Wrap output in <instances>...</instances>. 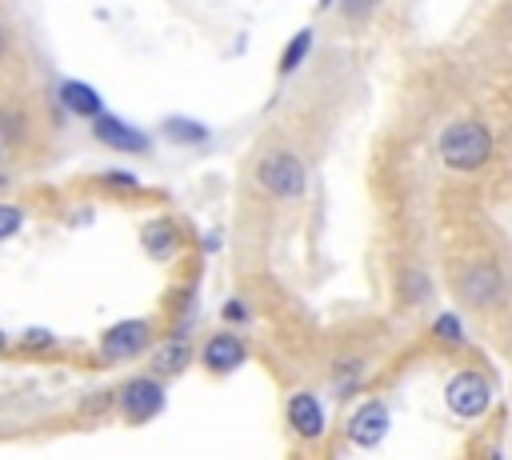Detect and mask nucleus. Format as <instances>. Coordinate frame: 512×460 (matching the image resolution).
Returning a JSON list of instances; mask_svg holds the SVG:
<instances>
[{"mask_svg": "<svg viewBox=\"0 0 512 460\" xmlns=\"http://www.w3.org/2000/svg\"><path fill=\"white\" fill-rule=\"evenodd\" d=\"M436 148L452 172H476L492 160V132L480 120H456L440 132Z\"/></svg>", "mask_w": 512, "mask_h": 460, "instance_id": "1", "label": "nucleus"}, {"mask_svg": "<svg viewBox=\"0 0 512 460\" xmlns=\"http://www.w3.org/2000/svg\"><path fill=\"white\" fill-rule=\"evenodd\" d=\"M256 180H260L264 192H272L280 200H296V196L308 192V164L288 148H272V152L260 156Z\"/></svg>", "mask_w": 512, "mask_h": 460, "instance_id": "2", "label": "nucleus"}, {"mask_svg": "<svg viewBox=\"0 0 512 460\" xmlns=\"http://www.w3.org/2000/svg\"><path fill=\"white\" fill-rule=\"evenodd\" d=\"M444 404H448V412H456V416H464V420H476V416H484L488 404H492V384H488L480 372L464 368V372H456V376L444 384Z\"/></svg>", "mask_w": 512, "mask_h": 460, "instance_id": "3", "label": "nucleus"}, {"mask_svg": "<svg viewBox=\"0 0 512 460\" xmlns=\"http://www.w3.org/2000/svg\"><path fill=\"white\" fill-rule=\"evenodd\" d=\"M116 404H120V412H124L132 424H144V420H152V416L164 408V388H160V380H152V376H136V380H128V384L116 392Z\"/></svg>", "mask_w": 512, "mask_h": 460, "instance_id": "4", "label": "nucleus"}, {"mask_svg": "<svg viewBox=\"0 0 512 460\" xmlns=\"http://www.w3.org/2000/svg\"><path fill=\"white\" fill-rule=\"evenodd\" d=\"M456 292L464 304L472 308H492L500 296H504V280H500V268L496 264H472L460 272L456 280Z\"/></svg>", "mask_w": 512, "mask_h": 460, "instance_id": "5", "label": "nucleus"}, {"mask_svg": "<svg viewBox=\"0 0 512 460\" xmlns=\"http://www.w3.org/2000/svg\"><path fill=\"white\" fill-rule=\"evenodd\" d=\"M148 340H152V324H148V320H120V324H112V328L104 332L100 352H104L108 360H128V356L144 352Z\"/></svg>", "mask_w": 512, "mask_h": 460, "instance_id": "6", "label": "nucleus"}, {"mask_svg": "<svg viewBox=\"0 0 512 460\" xmlns=\"http://www.w3.org/2000/svg\"><path fill=\"white\" fill-rule=\"evenodd\" d=\"M92 136H96L100 144L116 148V152H148V148H152L148 132L132 128V124H124L120 116H108V112H100V116L92 120Z\"/></svg>", "mask_w": 512, "mask_h": 460, "instance_id": "7", "label": "nucleus"}, {"mask_svg": "<svg viewBox=\"0 0 512 460\" xmlns=\"http://www.w3.org/2000/svg\"><path fill=\"white\" fill-rule=\"evenodd\" d=\"M388 408L380 404V400H368V404H360L356 408V416L348 420V440L356 444V448H376L380 440H384V432H388Z\"/></svg>", "mask_w": 512, "mask_h": 460, "instance_id": "8", "label": "nucleus"}, {"mask_svg": "<svg viewBox=\"0 0 512 460\" xmlns=\"http://www.w3.org/2000/svg\"><path fill=\"white\" fill-rule=\"evenodd\" d=\"M200 360H204V368H212V372L224 376V372H236L248 360V348H244V340L236 332H216V336H208Z\"/></svg>", "mask_w": 512, "mask_h": 460, "instance_id": "9", "label": "nucleus"}, {"mask_svg": "<svg viewBox=\"0 0 512 460\" xmlns=\"http://www.w3.org/2000/svg\"><path fill=\"white\" fill-rule=\"evenodd\" d=\"M288 424L304 440H316L324 432V404L316 400V392H292V400H288Z\"/></svg>", "mask_w": 512, "mask_h": 460, "instance_id": "10", "label": "nucleus"}, {"mask_svg": "<svg viewBox=\"0 0 512 460\" xmlns=\"http://www.w3.org/2000/svg\"><path fill=\"white\" fill-rule=\"evenodd\" d=\"M60 104L72 112V116H84V120H96L100 112H104V100H100V92L92 88V84H80V80H64L60 84Z\"/></svg>", "mask_w": 512, "mask_h": 460, "instance_id": "11", "label": "nucleus"}, {"mask_svg": "<svg viewBox=\"0 0 512 460\" xmlns=\"http://www.w3.org/2000/svg\"><path fill=\"white\" fill-rule=\"evenodd\" d=\"M176 248H180V232H176L172 220L160 216V220L144 224V252L152 260H168V256H176Z\"/></svg>", "mask_w": 512, "mask_h": 460, "instance_id": "12", "label": "nucleus"}, {"mask_svg": "<svg viewBox=\"0 0 512 460\" xmlns=\"http://www.w3.org/2000/svg\"><path fill=\"white\" fill-rule=\"evenodd\" d=\"M188 364V344L184 340H168L156 356H152V368L160 372V376H172V372H180Z\"/></svg>", "mask_w": 512, "mask_h": 460, "instance_id": "13", "label": "nucleus"}, {"mask_svg": "<svg viewBox=\"0 0 512 460\" xmlns=\"http://www.w3.org/2000/svg\"><path fill=\"white\" fill-rule=\"evenodd\" d=\"M308 52H312V32L304 28V32H296V36L288 40V48H284V56H280V76H292V72L304 64Z\"/></svg>", "mask_w": 512, "mask_h": 460, "instance_id": "14", "label": "nucleus"}, {"mask_svg": "<svg viewBox=\"0 0 512 460\" xmlns=\"http://www.w3.org/2000/svg\"><path fill=\"white\" fill-rule=\"evenodd\" d=\"M164 132H168V136H176L180 144H204V140H208V128H204V124H196V120H184V116L164 120Z\"/></svg>", "mask_w": 512, "mask_h": 460, "instance_id": "15", "label": "nucleus"}, {"mask_svg": "<svg viewBox=\"0 0 512 460\" xmlns=\"http://www.w3.org/2000/svg\"><path fill=\"white\" fill-rule=\"evenodd\" d=\"M400 296H404L408 304H424V300L432 296V284H428V276H424L420 268H408V272L400 276Z\"/></svg>", "mask_w": 512, "mask_h": 460, "instance_id": "16", "label": "nucleus"}, {"mask_svg": "<svg viewBox=\"0 0 512 460\" xmlns=\"http://www.w3.org/2000/svg\"><path fill=\"white\" fill-rule=\"evenodd\" d=\"M432 332L444 340V344H464V328H460V316L456 312H440L432 320Z\"/></svg>", "mask_w": 512, "mask_h": 460, "instance_id": "17", "label": "nucleus"}, {"mask_svg": "<svg viewBox=\"0 0 512 460\" xmlns=\"http://www.w3.org/2000/svg\"><path fill=\"white\" fill-rule=\"evenodd\" d=\"M24 224V212L16 208V204H0V240H8V236H16V228Z\"/></svg>", "mask_w": 512, "mask_h": 460, "instance_id": "18", "label": "nucleus"}, {"mask_svg": "<svg viewBox=\"0 0 512 460\" xmlns=\"http://www.w3.org/2000/svg\"><path fill=\"white\" fill-rule=\"evenodd\" d=\"M356 376H360V360H340V364L332 368V380H336V388H348Z\"/></svg>", "mask_w": 512, "mask_h": 460, "instance_id": "19", "label": "nucleus"}, {"mask_svg": "<svg viewBox=\"0 0 512 460\" xmlns=\"http://www.w3.org/2000/svg\"><path fill=\"white\" fill-rule=\"evenodd\" d=\"M372 8H376V0H340V12H344V20H352V24H356V20H364Z\"/></svg>", "mask_w": 512, "mask_h": 460, "instance_id": "20", "label": "nucleus"}, {"mask_svg": "<svg viewBox=\"0 0 512 460\" xmlns=\"http://www.w3.org/2000/svg\"><path fill=\"white\" fill-rule=\"evenodd\" d=\"M104 180H108V184H120V188H136V184H140V180H136V176H128L124 168H112Z\"/></svg>", "mask_w": 512, "mask_h": 460, "instance_id": "21", "label": "nucleus"}, {"mask_svg": "<svg viewBox=\"0 0 512 460\" xmlns=\"http://www.w3.org/2000/svg\"><path fill=\"white\" fill-rule=\"evenodd\" d=\"M56 336L52 332H44V328H28V336H24V344H32V348H44V344H52Z\"/></svg>", "mask_w": 512, "mask_h": 460, "instance_id": "22", "label": "nucleus"}, {"mask_svg": "<svg viewBox=\"0 0 512 460\" xmlns=\"http://www.w3.org/2000/svg\"><path fill=\"white\" fill-rule=\"evenodd\" d=\"M224 316H228V320H244V316H248V308L232 300V304H224Z\"/></svg>", "mask_w": 512, "mask_h": 460, "instance_id": "23", "label": "nucleus"}, {"mask_svg": "<svg viewBox=\"0 0 512 460\" xmlns=\"http://www.w3.org/2000/svg\"><path fill=\"white\" fill-rule=\"evenodd\" d=\"M0 56H4V28H0Z\"/></svg>", "mask_w": 512, "mask_h": 460, "instance_id": "24", "label": "nucleus"}, {"mask_svg": "<svg viewBox=\"0 0 512 460\" xmlns=\"http://www.w3.org/2000/svg\"><path fill=\"white\" fill-rule=\"evenodd\" d=\"M4 344H8V340H4V332H0V352H4Z\"/></svg>", "mask_w": 512, "mask_h": 460, "instance_id": "25", "label": "nucleus"}, {"mask_svg": "<svg viewBox=\"0 0 512 460\" xmlns=\"http://www.w3.org/2000/svg\"><path fill=\"white\" fill-rule=\"evenodd\" d=\"M328 4H332V0H320V8H328Z\"/></svg>", "mask_w": 512, "mask_h": 460, "instance_id": "26", "label": "nucleus"}]
</instances>
